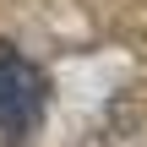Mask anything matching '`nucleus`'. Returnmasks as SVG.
Returning <instances> with one entry per match:
<instances>
[{
    "instance_id": "1",
    "label": "nucleus",
    "mask_w": 147,
    "mask_h": 147,
    "mask_svg": "<svg viewBox=\"0 0 147 147\" xmlns=\"http://www.w3.org/2000/svg\"><path fill=\"white\" fill-rule=\"evenodd\" d=\"M38 109H44V71L27 55H16L11 44H0V131H5V142L27 136Z\"/></svg>"
}]
</instances>
